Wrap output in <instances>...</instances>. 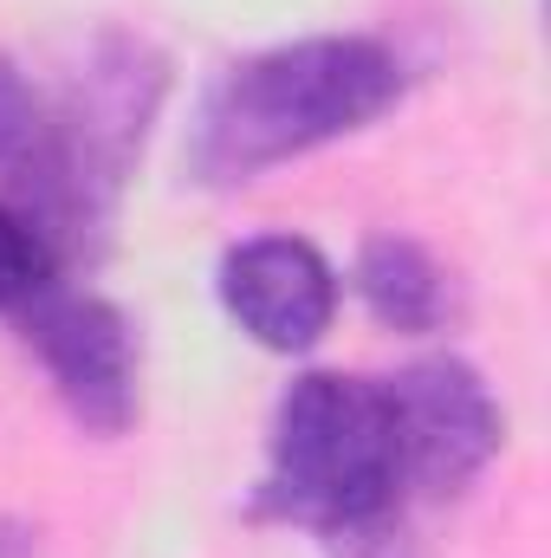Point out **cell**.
Here are the masks:
<instances>
[{
  "label": "cell",
  "instance_id": "cell-1",
  "mask_svg": "<svg viewBox=\"0 0 551 558\" xmlns=\"http://www.w3.org/2000/svg\"><path fill=\"white\" fill-rule=\"evenodd\" d=\"M403 98V59L364 33L285 39L228 65L188 131V169L208 189H241L279 162L370 131Z\"/></svg>",
  "mask_w": 551,
  "mask_h": 558
},
{
  "label": "cell",
  "instance_id": "cell-4",
  "mask_svg": "<svg viewBox=\"0 0 551 558\" xmlns=\"http://www.w3.org/2000/svg\"><path fill=\"white\" fill-rule=\"evenodd\" d=\"M383 384H390L396 428H403L409 494L448 500V494L474 487L506 441V416H500L493 390L480 384V371L461 357H421Z\"/></svg>",
  "mask_w": 551,
  "mask_h": 558
},
{
  "label": "cell",
  "instance_id": "cell-2",
  "mask_svg": "<svg viewBox=\"0 0 551 558\" xmlns=\"http://www.w3.org/2000/svg\"><path fill=\"white\" fill-rule=\"evenodd\" d=\"M403 500H409V468L390 384L305 371L273 410L254 513L357 546L370 533H390Z\"/></svg>",
  "mask_w": 551,
  "mask_h": 558
},
{
  "label": "cell",
  "instance_id": "cell-5",
  "mask_svg": "<svg viewBox=\"0 0 551 558\" xmlns=\"http://www.w3.org/2000/svg\"><path fill=\"white\" fill-rule=\"evenodd\" d=\"M215 292H221L228 318L279 357L311 351L338 318V274L298 234H254V241L228 247Z\"/></svg>",
  "mask_w": 551,
  "mask_h": 558
},
{
  "label": "cell",
  "instance_id": "cell-8",
  "mask_svg": "<svg viewBox=\"0 0 551 558\" xmlns=\"http://www.w3.org/2000/svg\"><path fill=\"white\" fill-rule=\"evenodd\" d=\"M0 558H39V526L0 513Z\"/></svg>",
  "mask_w": 551,
  "mask_h": 558
},
{
  "label": "cell",
  "instance_id": "cell-7",
  "mask_svg": "<svg viewBox=\"0 0 551 558\" xmlns=\"http://www.w3.org/2000/svg\"><path fill=\"white\" fill-rule=\"evenodd\" d=\"M59 267H65V254H59L20 208L0 202V312L20 318L39 292L59 286Z\"/></svg>",
  "mask_w": 551,
  "mask_h": 558
},
{
  "label": "cell",
  "instance_id": "cell-6",
  "mask_svg": "<svg viewBox=\"0 0 551 558\" xmlns=\"http://www.w3.org/2000/svg\"><path fill=\"white\" fill-rule=\"evenodd\" d=\"M357 299L370 305L377 325L409 331V338L441 331L454 312V286L441 274V260L409 234H370L357 247Z\"/></svg>",
  "mask_w": 551,
  "mask_h": 558
},
{
  "label": "cell",
  "instance_id": "cell-3",
  "mask_svg": "<svg viewBox=\"0 0 551 558\" xmlns=\"http://www.w3.org/2000/svg\"><path fill=\"white\" fill-rule=\"evenodd\" d=\"M20 338L33 344V357L46 364L59 403L72 410L78 428L91 435H124L137 422L143 397V351L137 325L98 299V292H72L65 279L52 292H39L20 318Z\"/></svg>",
  "mask_w": 551,
  "mask_h": 558
}]
</instances>
